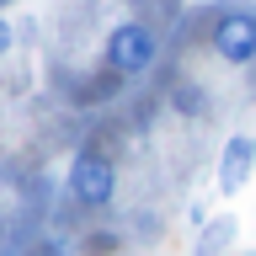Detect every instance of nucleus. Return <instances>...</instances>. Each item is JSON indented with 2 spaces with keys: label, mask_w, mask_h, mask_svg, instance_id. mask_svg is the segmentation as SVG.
Here are the masks:
<instances>
[{
  "label": "nucleus",
  "mask_w": 256,
  "mask_h": 256,
  "mask_svg": "<svg viewBox=\"0 0 256 256\" xmlns=\"http://www.w3.org/2000/svg\"><path fill=\"white\" fill-rule=\"evenodd\" d=\"M160 59V32L144 22V16H128V22H118V27L107 32V43H102V64H107L112 75L123 80H139L150 75Z\"/></svg>",
  "instance_id": "1"
},
{
  "label": "nucleus",
  "mask_w": 256,
  "mask_h": 256,
  "mask_svg": "<svg viewBox=\"0 0 256 256\" xmlns=\"http://www.w3.org/2000/svg\"><path fill=\"white\" fill-rule=\"evenodd\" d=\"M64 192H70V203L86 208V214L112 208V198H118V166H112V155L96 150V144L75 150L70 171H64Z\"/></svg>",
  "instance_id": "2"
},
{
  "label": "nucleus",
  "mask_w": 256,
  "mask_h": 256,
  "mask_svg": "<svg viewBox=\"0 0 256 256\" xmlns=\"http://www.w3.org/2000/svg\"><path fill=\"white\" fill-rule=\"evenodd\" d=\"M208 43L224 64H256V6H224L214 22H208Z\"/></svg>",
  "instance_id": "3"
},
{
  "label": "nucleus",
  "mask_w": 256,
  "mask_h": 256,
  "mask_svg": "<svg viewBox=\"0 0 256 256\" xmlns=\"http://www.w3.org/2000/svg\"><path fill=\"white\" fill-rule=\"evenodd\" d=\"M251 171H256V139L251 134H235L224 144V155H219V192H240L251 182Z\"/></svg>",
  "instance_id": "4"
},
{
  "label": "nucleus",
  "mask_w": 256,
  "mask_h": 256,
  "mask_svg": "<svg viewBox=\"0 0 256 256\" xmlns=\"http://www.w3.org/2000/svg\"><path fill=\"white\" fill-rule=\"evenodd\" d=\"M224 240H235V219H214L203 230V246H198V256H219L224 251Z\"/></svg>",
  "instance_id": "5"
},
{
  "label": "nucleus",
  "mask_w": 256,
  "mask_h": 256,
  "mask_svg": "<svg viewBox=\"0 0 256 256\" xmlns=\"http://www.w3.org/2000/svg\"><path fill=\"white\" fill-rule=\"evenodd\" d=\"M80 251H86V256H112V251H118V235H86Z\"/></svg>",
  "instance_id": "6"
},
{
  "label": "nucleus",
  "mask_w": 256,
  "mask_h": 256,
  "mask_svg": "<svg viewBox=\"0 0 256 256\" xmlns=\"http://www.w3.org/2000/svg\"><path fill=\"white\" fill-rule=\"evenodd\" d=\"M11 43H16V32H11V22H6V16H0V59H6V54H11Z\"/></svg>",
  "instance_id": "7"
}]
</instances>
